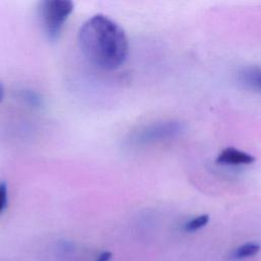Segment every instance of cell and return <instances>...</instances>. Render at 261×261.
Masks as SVG:
<instances>
[{"label": "cell", "instance_id": "cell-1", "mask_svg": "<svg viewBox=\"0 0 261 261\" xmlns=\"http://www.w3.org/2000/svg\"><path fill=\"white\" fill-rule=\"evenodd\" d=\"M79 45L84 56L96 67L114 70L126 59L128 41L124 30L113 19L95 14L80 28Z\"/></svg>", "mask_w": 261, "mask_h": 261}, {"label": "cell", "instance_id": "cell-2", "mask_svg": "<svg viewBox=\"0 0 261 261\" xmlns=\"http://www.w3.org/2000/svg\"><path fill=\"white\" fill-rule=\"evenodd\" d=\"M73 10V3L69 0H45L39 7V15L43 31L51 41L56 40L64 23Z\"/></svg>", "mask_w": 261, "mask_h": 261}, {"label": "cell", "instance_id": "cell-3", "mask_svg": "<svg viewBox=\"0 0 261 261\" xmlns=\"http://www.w3.org/2000/svg\"><path fill=\"white\" fill-rule=\"evenodd\" d=\"M185 132V124L178 120L157 121L144 126L134 137L137 144H152L170 140L180 136Z\"/></svg>", "mask_w": 261, "mask_h": 261}, {"label": "cell", "instance_id": "cell-4", "mask_svg": "<svg viewBox=\"0 0 261 261\" xmlns=\"http://www.w3.org/2000/svg\"><path fill=\"white\" fill-rule=\"evenodd\" d=\"M254 161L255 157L253 155L233 147L223 149L216 158V162L223 165H249Z\"/></svg>", "mask_w": 261, "mask_h": 261}, {"label": "cell", "instance_id": "cell-5", "mask_svg": "<svg viewBox=\"0 0 261 261\" xmlns=\"http://www.w3.org/2000/svg\"><path fill=\"white\" fill-rule=\"evenodd\" d=\"M240 80L247 86L261 91V67L250 66L240 71Z\"/></svg>", "mask_w": 261, "mask_h": 261}, {"label": "cell", "instance_id": "cell-6", "mask_svg": "<svg viewBox=\"0 0 261 261\" xmlns=\"http://www.w3.org/2000/svg\"><path fill=\"white\" fill-rule=\"evenodd\" d=\"M259 251H260V246L257 243H246L234 250L233 257L237 259L247 258V257L256 255Z\"/></svg>", "mask_w": 261, "mask_h": 261}, {"label": "cell", "instance_id": "cell-7", "mask_svg": "<svg viewBox=\"0 0 261 261\" xmlns=\"http://www.w3.org/2000/svg\"><path fill=\"white\" fill-rule=\"evenodd\" d=\"M208 221H209V215L208 214H202V215H199V216L189 220L185 224L184 228L187 231H195V230L205 226L208 223Z\"/></svg>", "mask_w": 261, "mask_h": 261}, {"label": "cell", "instance_id": "cell-8", "mask_svg": "<svg viewBox=\"0 0 261 261\" xmlns=\"http://www.w3.org/2000/svg\"><path fill=\"white\" fill-rule=\"evenodd\" d=\"M22 99L27 101V103L34 105V106H39L42 103V98L39 96L38 93L32 91V90H24L21 94Z\"/></svg>", "mask_w": 261, "mask_h": 261}, {"label": "cell", "instance_id": "cell-9", "mask_svg": "<svg viewBox=\"0 0 261 261\" xmlns=\"http://www.w3.org/2000/svg\"><path fill=\"white\" fill-rule=\"evenodd\" d=\"M8 202V188L5 181H0V215L5 210Z\"/></svg>", "mask_w": 261, "mask_h": 261}, {"label": "cell", "instance_id": "cell-10", "mask_svg": "<svg viewBox=\"0 0 261 261\" xmlns=\"http://www.w3.org/2000/svg\"><path fill=\"white\" fill-rule=\"evenodd\" d=\"M111 258H112V252L103 251L98 255L96 261H110Z\"/></svg>", "mask_w": 261, "mask_h": 261}, {"label": "cell", "instance_id": "cell-11", "mask_svg": "<svg viewBox=\"0 0 261 261\" xmlns=\"http://www.w3.org/2000/svg\"><path fill=\"white\" fill-rule=\"evenodd\" d=\"M4 94H5V91H4V86H3V84L0 82V103L3 101V98H4Z\"/></svg>", "mask_w": 261, "mask_h": 261}]
</instances>
